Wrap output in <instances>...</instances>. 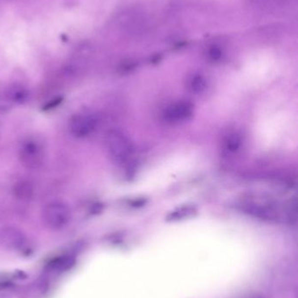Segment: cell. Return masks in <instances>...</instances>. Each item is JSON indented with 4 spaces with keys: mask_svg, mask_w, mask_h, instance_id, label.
Masks as SVG:
<instances>
[{
    "mask_svg": "<svg viewBox=\"0 0 298 298\" xmlns=\"http://www.w3.org/2000/svg\"><path fill=\"white\" fill-rule=\"evenodd\" d=\"M241 209L243 213L258 219L268 222H279L284 220V213L288 215L291 211H284V209L279 208L276 202L268 200L266 198L248 197L243 200L240 203Z\"/></svg>",
    "mask_w": 298,
    "mask_h": 298,
    "instance_id": "obj_1",
    "label": "cell"
},
{
    "mask_svg": "<svg viewBox=\"0 0 298 298\" xmlns=\"http://www.w3.org/2000/svg\"><path fill=\"white\" fill-rule=\"evenodd\" d=\"M106 145L109 154L119 162L126 161L133 153L132 142L122 132L112 130L106 136Z\"/></svg>",
    "mask_w": 298,
    "mask_h": 298,
    "instance_id": "obj_2",
    "label": "cell"
},
{
    "mask_svg": "<svg viewBox=\"0 0 298 298\" xmlns=\"http://www.w3.org/2000/svg\"><path fill=\"white\" fill-rule=\"evenodd\" d=\"M71 217L69 208L59 201L51 202L42 211V219L45 225L51 229H60L68 224Z\"/></svg>",
    "mask_w": 298,
    "mask_h": 298,
    "instance_id": "obj_3",
    "label": "cell"
},
{
    "mask_svg": "<svg viewBox=\"0 0 298 298\" xmlns=\"http://www.w3.org/2000/svg\"><path fill=\"white\" fill-rule=\"evenodd\" d=\"M20 159L21 163L28 169H38L44 159L42 146L35 141L25 142L20 148Z\"/></svg>",
    "mask_w": 298,
    "mask_h": 298,
    "instance_id": "obj_4",
    "label": "cell"
},
{
    "mask_svg": "<svg viewBox=\"0 0 298 298\" xmlns=\"http://www.w3.org/2000/svg\"><path fill=\"white\" fill-rule=\"evenodd\" d=\"M96 118L91 114H78L70 120L69 128L71 133L78 138L86 137L96 129Z\"/></svg>",
    "mask_w": 298,
    "mask_h": 298,
    "instance_id": "obj_5",
    "label": "cell"
},
{
    "mask_svg": "<svg viewBox=\"0 0 298 298\" xmlns=\"http://www.w3.org/2000/svg\"><path fill=\"white\" fill-rule=\"evenodd\" d=\"M26 241L24 233L17 227H5L0 230V244L5 248L20 249L24 247Z\"/></svg>",
    "mask_w": 298,
    "mask_h": 298,
    "instance_id": "obj_6",
    "label": "cell"
},
{
    "mask_svg": "<svg viewBox=\"0 0 298 298\" xmlns=\"http://www.w3.org/2000/svg\"><path fill=\"white\" fill-rule=\"evenodd\" d=\"M193 114V106L188 101L176 103L166 110L164 117L168 122H179L187 121Z\"/></svg>",
    "mask_w": 298,
    "mask_h": 298,
    "instance_id": "obj_7",
    "label": "cell"
},
{
    "mask_svg": "<svg viewBox=\"0 0 298 298\" xmlns=\"http://www.w3.org/2000/svg\"><path fill=\"white\" fill-rule=\"evenodd\" d=\"M76 257L73 255H59L51 259L47 263V269L54 272H65L71 270L76 265Z\"/></svg>",
    "mask_w": 298,
    "mask_h": 298,
    "instance_id": "obj_8",
    "label": "cell"
},
{
    "mask_svg": "<svg viewBox=\"0 0 298 298\" xmlns=\"http://www.w3.org/2000/svg\"><path fill=\"white\" fill-rule=\"evenodd\" d=\"M7 97L11 101L23 104L27 99L28 92L23 86L13 85L7 90Z\"/></svg>",
    "mask_w": 298,
    "mask_h": 298,
    "instance_id": "obj_9",
    "label": "cell"
},
{
    "mask_svg": "<svg viewBox=\"0 0 298 298\" xmlns=\"http://www.w3.org/2000/svg\"><path fill=\"white\" fill-rule=\"evenodd\" d=\"M207 82L206 78L201 74H196L191 78L190 88L195 94H200L207 88Z\"/></svg>",
    "mask_w": 298,
    "mask_h": 298,
    "instance_id": "obj_10",
    "label": "cell"
},
{
    "mask_svg": "<svg viewBox=\"0 0 298 298\" xmlns=\"http://www.w3.org/2000/svg\"><path fill=\"white\" fill-rule=\"evenodd\" d=\"M195 212V208L191 206H187V207H182L179 208L176 211L171 212V214L167 217V220L169 221H177V220H181L185 217L193 215Z\"/></svg>",
    "mask_w": 298,
    "mask_h": 298,
    "instance_id": "obj_11",
    "label": "cell"
},
{
    "mask_svg": "<svg viewBox=\"0 0 298 298\" xmlns=\"http://www.w3.org/2000/svg\"><path fill=\"white\" fill-rule=\"evenodd\" d=\"M16 196L22 200H28L32 197V188L30 183L22 181L17 185L15 188Z\"/></svg>",
    "mask_w": 298,
    "mask_h": 298,
    "instance_id": "obj_12",
    "label": "cell"
},
{
    "mask_svg": "<svg viewBox=\"0 0 298 298\" xmlns=\"http://www.w3.org/2000/svg\"><path fill=\"white\" fill-rule=\"evenodd\" d=\"M226 149L230 152L237 151L242 145V138L237 133H230L225 141Z\"/></svg>",
    "mask_w": 298,
    "mask_h": 298,
    "instance_id": "obj_13",
    "label": "cell"
},
{
    "mask_svg": "<svg viewBox=\"0 0 298 298\" xmlns=\"http://www.w3.org/2000/svg\"><path fill=\"white\" fill-rule=\"evenodd\" d=\"M222 49L217 45H212L207 50L208 58L212 61H219L222 57Z\"/></svg>",
    "mask_w": 298,
    "mask_h": 298,
    "instance_id": "obj_14",
    "label": "cell"
},
{
    "mask_svg": "<svg viewBox=\"0 0 298 298\" xmlns=\"http://www.w3.org/2000/svg\"><path fill=\"white\" fill-rule=\"evenodd\" d=\"M271 0H248V3L256 8H263L271 3Z\"/></svg>",
    "mask_w": 298,
    "mask_h": 298,
    "instance_id": "obj_15",
    "label": "cell"
}]
</instances>
